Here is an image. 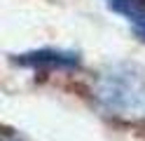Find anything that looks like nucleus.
I'll return each instance as SVG.
<instances>
[{
	"mask_svg": "<svg viewBox=\"0 0 145 141\" xmlns=\"http://www.w3.org/2000/svg\"><path fill=\"white\" fill-rule=\"evenodd\" d=\"M94 99L108 115L122 120L145 118V68L136 64H115L96 78Z\"/></svg>",
	"mask_w": 145,
	"mask_h": 141,
	"instance_id": "nucleus-1",
	"label": "nucleus"
},
{
	"mask_svg": "<svg viewBox=\"0 0 145 141\" xmlns=\"http://www.w3.org/2000/svg\"><path fill=\"white\" fill-rule=\"evenodd\" d=\"M14 64L24 66V68H33V71H72L80 68L82 64V56L80 52L72 50H56V47H42V50H33V52H24L12 56Z\"/></svg>",
	"mask_w": 145,
	"mask_h": 141,
	"instance_id": "nucleus-2",
	"label": "nucleus"
},
{
	"mask_svg": "<svg viewBox=\"0 0 145 141\" xmlns=\"http://www.w3.org/2000/svg\"><path fill=\"white\" fill-rule=\"evenodd\" d=\"M108 9L129 21L133 35L145 42V0H105Z\"/></svg>",
	"mask_w": 145,
	"mask_h": 141,
	"instance_id": "nucleus-3",
	"label": "nucleus"
},
{
	"mask_svg": "<svg viewBox=\"0 0 145 141\" xmlns=\"http://www.w3.org/2000/svg\"><path fill=\"white\" fill-rule=\"evenodd\" d=\"M3 141H21V139H14V136H10V134H5V136H3Z\"/></svg>",
	"mask_w": 145,
	"mask_h": 141,
	"instance_id": "nucleus-4",
	"label": "nucleus"
}]
</instances>
